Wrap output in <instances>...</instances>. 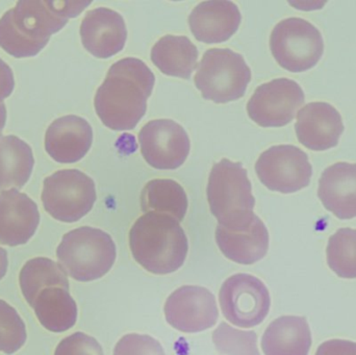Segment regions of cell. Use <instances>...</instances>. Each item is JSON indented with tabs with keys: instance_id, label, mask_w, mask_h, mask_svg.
Masks as SVG:
<instances>
[{
	"instance_id": "cell-1",
	"label": "cell",
	"mask_w": 356,
	"mask_h": 355,
	"mask_svg": "<svg viewBox=\"0 0 356 355\" xmlns=\"http://www.w3.org/2000/svg\"><path fill=\"white\" fill-rule=\"evenodd\" d=\"M154 81V72L139 58H122L115 63L94 99L102 123L116 131L135 129L147 110Z\"/></svg>"
},
{
	"instance_id": "cell-2",
	"label": "cell",
	"mask_w": 356,
	"mask_h": 355,
	"mask_svg": "<svg viewBox=\"0 0 356 355\" xmlns=\"http://www.w3.org/2000/svg\"><path fill=\"white\" fill-rule=\"evenodd\" d=\"M91 1L17 2L0 18V47L14 58L37 56L69 18L79 16Z\"/></svg>"
},
{
	"instance_id": "cell-3",
	"label": "cell",
	"mask_w": 356,
	"mask_h": 355,
	"mask_svg": "<svg viewBox=\"0 0 356 355\" xmlns=\"http://www.w3.org/2000/svg\"><path fill=\"white\" fill-rule=\"evenodd\" d=\"M129 247L136 262L148 272H175L188 254V239L179 222L168 215L146 213L129 231Z\"/></svg>"
},
{
	"instance_id": "cell-4",
	"label": "cell",
	"mask_w": 356,
	"mask_h": 355,
	"mask_svg": "<svg viewBox=\"0 0 356 355\" xmlns=\"http://www.w3.org/2000/svg\"><path fill=\"white\" fill-rule=\"evenodd\" d=\"M207 194L211 214L225 229H242L255 217L252 187L241 163L223 158L213 165Z\"/></svg>"
},
{
	"instance_id": "cell-5",
	"label": "cell",
	"mask_w": 356,
	"mask_h": 355,
	"mask_svg": "<svg viewBox=\"0 0 356 355\" xmlns=\"http://www.w3.org/2000/svg\"><path fill=\"white\" fill-rule=\"evenodd\" d=\"M56 256L65 272L77 281H93L110 272L116 261V245L102 229L79 227L63 237Z\"/></svg>"
},
{
	"instance_id": "cell-6",
	"label": "cell",
	"mask_w": 356,
	"mask_h": 355,
	"mask_svg": "<svg viewBox=\"0 0 356 355\" xmlns=\"http://www.w3.org/2000/svg\"><path fill=\"white\" fill-rule=\"evenodd\" d=\"M251 81V70L241 54L228 48L205 51L194 83L203 98L216 104L240 99Z\"/></svg>"
},
{
	"instance_id": "cell-7",
	"label": "cell",
	"mask_w": 356,
	"mask_h": 355,
	"mask_svg": "<svg viewBox=\"0 0 356 355\" xmlns=\"http://www.w3.org/2000/svg\"><path fill=\"white\" fill-rule=\"evenodd\" d=\"M270 48L282 68L291 72H303L318 64L323 56L324 42L315 25L293 17L274 27Z\"/></svg>"
},
{
	"instance_id": "cell-8",
	"label": "cell",
	"mask_w": 356,
	"mask_h": 355,
	"mask_svg": "<svg viewBox=\"0 0 356 355\" xmlns=\"http://www.w3.org/2000/svg\"><path fill=\"white\" fill-rule=\"evenodd\" d=\"M96 201L95 183L76 169H67L46 177L42 202L46 212L60 222L81 220Z\"/></svg>"
},
{
	"instance_id": "cell-9",
	"label": "cell",
	"mask_w": 356,
	"mask_h": 355,
	"mask_svg": "<svg viewBox=\"0 0 356 355\" xmlns=\"http://www.w3.org/2000/svg\"><path fill=\"white\" fill-rule=\"evenodd\" d=\"M222 314L232 324L251 329L269 314L271 299L263 281L250 274L232 275L220 289Z\"/></svg>"
},
{
	"instance_id": "cell-10",
	"label": "cell",
	"mask_w": 356,
	"mask_h": 355,
	"mask_svg": "<svg viewBox=\"0 0 356 355\" xmlns=\"http://www.w3.org/2000/svg\"><path fill=\"white\" fill-rule=\"evenodd\" d=\"M259 181L271 191L295 193L311 183L313 168L309 156L293 145L273 146L259 156L255 164Z\"/></svg>"
},
{
	"instance_id": "cell-11",
	"label": "cell",
	"mask_w": 356,
	"mask_h": 355,
	"mask_svg": "<svg viewBox=\"0 0 356 355\" xmlns=\"http://www.w3.org/2000/svg\"><path fill=\"white\" fill-rule=\"evenodd\" d=\"M305 99L303 90L296 81L274 79L257 88L247 104V112L259 126L282 127L294 120Z\"/></svg>"
},
{
	"instance_id": "cell-12",
	"label": "cell",
	"mask_w": 356,
	"mask_h": 355,
	"mask_svg": "<svg viewBox=\"0 0 356 355\" xmlns=\"http://www.w3.org/2000/svg\"><path fill=\"white\" fill-rule=\"evenodd\" d=\"M141 154L159 170H175L190 154V139L184 127L169 119L150 121L139 133Z\"/></svg>"
},
{
	"instance_id": "cell-13",
	"label": "cell",
	"mask_w": 356,
	"mask_h": 355,
	"mask_svg": "<svg viewBox=\"0 0 356 355\" xmlns=\"http://www.w3.org/2000/svg\"><path fill=\"white\" fill-rule=\"evenodd\" d=\"M167 322L181 333L207 331L217 323L219 312L215 296L202 287L184 286L165 304Z\"/></svg>"
},
{
	"instance_id": "cell-14",
	"label": "cell",
	"mask_w": 356,
	"mask_h": 355,
	"mask_svg": "<svg viewBox=\"0 0 356 355\" xmlns=\"http://www.w3.org/2000/svg\"><path fill=\"white\" fill-rule=\"evenodd\" d=\"M298 141L314 151H323L338 145L344 131L340 113L327 102H311L297 114L295 124Z\"/></svg>"
},
{
	"instance_id": "cell-15",
	"label": "cell",
	"mask_w": 356,
	"mask_h": 355,
	"mask_svg": "<svg viewBox=\"0 0 356 355\" xmlns=\"http://www.w3.org/2000/svg\"><path fill=\"white\" fill-rule=\"evenodd\" d=\"M83 47L96 58H108L120 52L127 39V24L118 13L108 8L89 10L81 24Z\"/></svg>"
},
{
	"instance_id": "cell-16",
	"label": "cell",
	"mask_w": 356,
	"mask_h": 355,
	"mask_svg": "<svg viewBox=\"0 0 356 355\" xmlns=\"http://www.w3.org/2000/svg\"><path fill=\"white\" fill-rule=\"evenodd\" d=\"M40 223L38 206L26 194L12 189L0 194V244L24 245Z\"/></svg>"
},
{
	"instance_id": "cell-17",
	"label": "cell",
	"mask_w": 356,
	"mask_h": 355,
	"mask_svg": "<svg viewBox=\"0 0 356 355\" xmlns=\"http://www.w3.org/2000/svg\"><path fill=\"white\" fill-rule=\"evenodd\" d=\"M93 131L81 117L69 115L54 120L45 135V149L50 158L62 164L79 162L91 148Z\"/></svg>"
},
{
	"instance_id": "cell-18",
	"label": "cell",
	"mask_w": 356,
	"mask_h": 355,
	"mask_svg": "<svg viewBox=\"0 0 356 355\" xmlns=\"http://www.w3.org/2000/svg\"><path fill=\"white\" fill-rule=\"evenodd\" d=\"M241 13L232 1L211 0L199 3L188 17L193 35L203 43H222L236 33Z\"/></svg>"
},
{
	"instance_id": "cell-19",
	"label": "cell",
	"mask_w": 356,
	"mask_h": 355,
	"mask_svg": "<svg viewBox=\"0 0 356 355\" xmlns=\"http://www.w3.org/2000/svg\"><path fill=\"white\" fill-rule=\"evenodd\" d=\"M216 242L222 254L232 262L252 265L265 258L269 249V233L263 221L255 215L242 229H228L218 224Z\"/></svg>"
},
{
	"instance_id": "cell-20",
	"label": "cell",
	"mask_w": 356,
	"mask_h": 355,
	"mask_svg": "<svg viewBox=\"0 0 356 355\" xmlns=\"http://www.w3.org/2000/svg\"><path fill=\"white\" fill-rule=\"evenodd\" d=\"M318 196L337 218H355L356 164L341 162L326 168L319 179Z\"/></svg>"
},
{
	"instance_id": "cell-21",
	"label": "cell",
	"mask_w": 356,
	"mask_h": 355,
	"mask_svg": "<svg viewBox=\"0 0 356 355\" xmlns=\"http://www.w3.org/2000/svg\"><path fill=\"white\" fill-rule=\"evenodd\" d=\"M312 333L305 317L282 316L264 333L261 349L265 355H309Z\"/></svg>"
},
{
	"instance_id": "cell-22",
	"label": "cell",
	"mask_w": 356,
	"mask_h": 355,
	"mask_svg": "<svg viewBox=\"0 0 356 355\" xmlns=\"http://www.w3.org/2000/svg\"><path fill=\"white\" fill-rule=\"evenodd\" d=\"M152 60L164 74L190 79L198 64V49L184 35H167L152 47Z\"/></svg>"
},
{
	"instance_id": "cell-23",
	"label": "cell",
	"mask_w": 356,
	"mask_h": 355,
	"mask_svg": "<svg viewBox=\"0 0 356 355\" xmlns=\"http://www.w3.org/2000/svg\"><path fill=\"white\" fill-rule=\"evenodd\" d=\"M31 308L42 327L51 333H64L74 327L77 320L76 302L64 288L44 289Z\"/></svg>"
},
{
	"instance_id": "cell-24",
	"label": "cell",
	"mask_w": 356,
	"mask_h": 355,
	"mask_svg": "<svg viewBox=\"0 0 356 355\" xmlns=\"http://www.w3.org/2000/svg\"><path fill=\"white\" fill-rule=\"evenodd\" d=\"M33 164L29 144L16 135L0 137V192L21 189L29 181Z\"/></svg>"
},
{
	"instance_id": "cell-25",
	"label": "cell",
	"mask_w": 356,
	"mask_h": 355,
	"mask_svg": "<svg viewBox=\"0 0 356 355\" xmlns=\"http://www.w3.org/2000/svg\"><path fill=\"white\" fill-rule=\"evenodd\" d=\"M144 214L168 215L178 222L184 220L188 210V197L184 188L172 179H154L146 183L141 194Z\"/></svg>"
},
{
	"instance_id": "cell-26",
	"label": "cell",
	"mask_w": 356,
	"mask_h": 355,
	"mask_svg": "<svg viewBox=\"0 0 356 355\" xmlns=\"http://www.w3.org/2000/svg\"><path fill=\"white\" fill-rule=\"evenodd\" d=\"M19 283L25 300L31 306L44 289L60 287L69 290L68 277L64 269L58 263L46 258L29 261L21 269Z\"/></svg>"
},
{
	"instance_id": "cell-27",
	"label": "cell",
	"mask_w": 356,
	"mask_h": 355,
	"mask_svg": "<svg viewBox=\"0 0 356 355\" xmlns=\"http://www.w3.org/2000/svg\"><path fill=\"white\" fill-rule=\"evenodd\" d=\"M326 258L330 268L341 279H356V229H341L332 235Z\"/></svg>"
},
{
	"instance_id": "cell-28",
	"label": "cell",
	"mask_w": 356,
	"mask_h": 355,
	"mask_svg": "<svg viewBox=\"0 0 356 355\" xmlns=\"http://www.w3.org/2000/svg\"><path fill=\"white\" fill-rule=\"evenodd\" d=\"M213 341L219 354L225 355H261L254 331H238L222 322L213 333Z\"/></svg>"
},
{
	"instance_id": "cell-29",
	"label": "cell",
	"mask_w": 356,
	"mask_h": 355,
	"mask_svg": "<svg viewBox=\"0 0 356 355\" xmlns=\"http://www.w3.org/2000/svg\"><path fill=\"white\" fill-rule=\"evenodd\" d=\"M26 327L17 311L0 299V352L13 354L26 342Z\"/></svg>"
},
{
	"instance_id": "cell-30",
	"label": "cell",
	"mask_w": 356,
	"mask_h": 355,
	"mask_svg": "<svg viewBox=\"0 0 356 355\" xmlns=\"http://www.w3.org/2000/svg\"><path fill=\"white\" fill-rule=\"evenodd\" d=\"M114 355H166L158 340L147 335L129 333L115 346Z\"/></svg>"
},
{
	"instance_id": "cell-31",
	"label": "cell",
	"mask_w": 356,
	"mask_h": 355,
	"mask_svg": "<svg viewBox=\"0 0 356 355\" xmlns=\"http://www.w3.org/2000/svg\"><path fill=\"white\" fill-rule=\"evenodd\" d=\"M54 355H104L102 346L97 340L83 333H75L65 338Z\"/></svg>"
},
{
	"instance_id": "cell-32",
	"label": "cell",
	"mask_w": 356,
	"mask_h": 355,
	"mask_svg": "<svg viewBox=\"0 0 356 355\" xmlns=\"http://www.w3.org/2000/svg\"><path fill=\"white\" fill-rule=\"evenodd\" d=\"M316 355H356V343L348 340H330L319 346Z\"/></svg>"
},
{
	"instance_id": "cell-33",
	"label": "cell",
	"mask_w": 356,
	"mask_h": 355,
	"mask_svg": "<svg viewBox=\"0 0 356 355\" xmlns=\"http://www.w3.org/2000/svg\"><path fill=\"white\" fill-rule=\"evenodd\" d=\"M15 87L12 69L0 58V102L12 94Z\"/></svg>"
},
{
	"instance_id": "cell-34",
	"label": "cell",
	"mask_w": 356,
	"mask_h": 355,
	"mask_svg": "<svg viewBox=\"0 0 356 355\" xmlns=\"http://www.w3.org/2000/svg\"><path fill=\"white\" fill-rule=\"evenodd\" d=\"M8 254L3 248L0 247V281L3 279L8 271Z\"/></svg>"
},
{
	"instance_id": "cell-35",
	"label": "cell",
	"mask_w": 356,
	"mask_h": 355,
	"mask_svg": "<svg viewBox=\"0 0 356 355\" xmlns=\"http://www.w3.org/2000/svg\"><path fill=\"white\" fill-rule=\"evenodd\" d=\"M6 122V108L3 102H0V135L3 131L4 126Z\"/></svg>"
}]
</instances>
